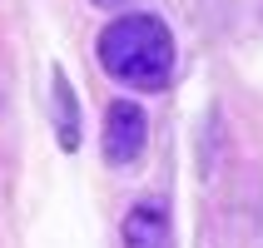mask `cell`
<instances>
[{
    "label": "cell",
    "instance_id": "obj_1",
    "mask_svg": "<svg viewBox=\"0 0 263 248\" xmlns=\"http://www.w3.org/2000/svg\"><path fill=\"white\" fill-rule=\"evenodd\" d=\"M100 65L124 89H164L174 80V35L159 15L129 10L100 30Z\"/></svg>",
    "mask_w": 263,
    "mask_h": 248
},
{
    "label": "cell",
    "instance_id": "obj_4",
    "mask_svg": "<svg viewBox=\"0 0 263 248\" xmlns=\"http://www.w3.org/2000/svg\"><path fill=\"white\" fill-rule=\"evenodd\" d=\"M50 100H55V139L65 154H74L80 149V104H74V89L65 80V70H55V80H50Z\"/></svg>",
    "mask_w": 263,
    "mask_h": 248
},
{
    "label": "cell",
    "instance_id": "obj_3",
    "mask_svg": "<svg viewBox=\"0 0 263 248\" xmlns=\"http://www.w3.org/2000/svg\"><path fill=\"white\" fill-rule=\"evenodd\" d=\"M124 248H174V223H169V204L164 199H139L119 223Z\"/></svg>",
    "mask_w": 263,
    "mask_h": 248
},
{
    "label": "cell",
    "instance_id": "obj_5",
    "mask_svg": "<svg viewBox=\"0 0 263 248\" xmlns=\"http://www.w3.org/2000/svg\"><path fill=\"white\" fill-rule=\"evenodd\" d=\"M89 5H104V10H119V5H129V0H89Z\"/></svg>",
    "mask_w": 263,
    "mask_h": 248
},
{
    "label": "cell",
    "instance_id": "obj_2",
    "mask_svg": "<svg viewBox=\"0 0 263 248\" xmlns=\"http://www.w3.org/2000/svg\"><path fill=\"white\" fill-rule=\"evenodd\" d=\"M144 139H149V119L134 100H115L104 109V159L115 169H129L144 154Z\"/></svg>",
    "mask_w": 263,
    "mask_h": 248
}]
</instances>
